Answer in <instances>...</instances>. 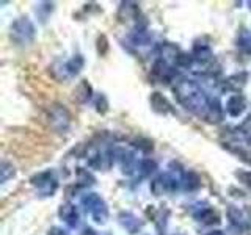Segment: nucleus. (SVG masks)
I'll return each mask as SVG.
<instances>
[{"label": "nucleus", "mask_w": 251, "mask_h": 235, "mask_svg": "<svg viewBox=\"0 0 251 235\" xmlns=\"http://www.w3.org/2000/svg\"><path fill=\"white\" fill-rule=\"evenodd\" d=\"M175 96L185 110L195 115H200L202 118L206 115L210 104V99L200 88V85L193 80H187V78H182V80L176 83Z\"/></svg>", "instance_id": "obj_1"}, {"label": "nucleus", "mask_w": 251, "mask_h": 235, "mask_svg": "<svg viewBox=\"0 0 251 235\" xmlns=\"http://www.w3.org/2000/svg\"><path fill=\"white\" fill-rule=\"evenodd\" d=\"M82 204L86 209V212L93 216L96 223H105L108 218V209L104 199L96 193H88L82 198Z\"/></svg>", "instance_id": "obj_2"}, {"label": "nucleus", "mask_w": 251, "mask_h": 235, "mask_svg": "<svg viewBox=\"0 0 251 235\" xmlns=\"http://www.w3.org/2000/svg\"><path fill=\"white\" fill-rule=\"evenodd\" d=\"M11 39L16 44H30L35 39V25L28 18H19L11 25Z\"/></svg>", "instance_id": "obj_3"}, {"label": "nucleus", "mask_w": 251, "mask_h": 235, "mask_svg": "<svg viewBox=\"0 0 251 235\" xmlns=\"http://www.w3.org/2000/svg\"><path fill=\"white\" fill-rule=\"evenodd\" d=\"M47 121H49L50 129L57 133H65L71 125V115L63 105L53 104L47 110Z\"/></svg>", "instance_id": "obj_4"}, {"label": "nucleus", "mask_w": 251, "mask_h": 235, "mask_svg": "<svg viewBox=\"0 0 251 235\" xmlns=\"http://www.w3.org/2000/svg\"><path fill=\"white\" fill-rule=\"evenodd\" d=\"M30 182L41 196H52L58 188V182H57V177L53 174V171L39 172V174L30 179Z\"/></svg>", "instance_id": "obj_5"}, {"label": "nucleus", "mask_w": 251, "mask_h": 235, "mask_svg": "<svg viewBox=\"0 0 251 235\" xmlns=\"http://www.w3.org/2000/svg\"><path fill=\"white\" fill-rule=\"evenodd\" d=\"M83 65H85V60L82 55H75L74 58L66 61L65 65H60L58 69H52V70H53V75L60 78V80H68V78H73L80 72Z\"/></svg>", "instance_id": "obj_6"}, {"label": "nucleus", "mask_w": 251, "mask_h": 235, "mask_svg": "<svg viewBox=\"0 0 251 235\" xmlns=\"http://www.w3.org/2000/svg\"><path fill=\"white\" fill-rule=\"evenodd\" d=\"M176 75V70L173 69L167 61L159 58L152 66V77L157 78L162 83H170L173 80V77Z\"/></svg>", "instance_id": "obj_7"}, {"label": "nucleus", "mask_w": 251, "mask_h": 235, "mask_svg": "<svg viewBox=\"0 0 251 235\" xmlns=\"http://www.w3.org/2000/svg\"><path fill=\"white\" fill-rule=\"evenodd\" d=\"M245 108H247V102L242 94H232L226 102V112L232 118L240 116L243 112H245Z\"/></svg>", "instance_id": "obj_8"}, {"label": "nucleus", "mask_w": 251, "mask_h": 235, "mask_svg": "<svg viewBox=\"0 0 251 235\" xmlns=\"http://www.w3.org/2000/svg\"><path fill=\"white\" fill-rule=\"evenodd\" d=\"M58 215L69 227H75L78 224V213L75 206H73V204H63L58 210Z\"/></svg>", "instance_id": "obj_9"}, {"label": "nucleus", "mask_w": 251, "mask_h": 235, "mask_svg": "<svg viewBox=\"0 0 251 235\" xmlns=\"http://www.w3.org/2000/svg\"><path fill=\"white\" fill-rule=\"evenodd\" d=\"M118 218H120L121 226L129 234H137L141 229V221L133 213H130V212H123V213H120V216H118Z\"/></svg>", "instance_id": "obj_10"}, {"label": "nucleus", "mask_w": 251, "mask_h": 235, "mask_svg": "<svg viewBox=\"0 0 251 235\" xmlns=\"http://www.w3.org/2000/svg\"><path fill=\"white\" fill-rule=\"evenodd\" d=\"M151 107L154 112L160 113V115H167L170 112H173V108L170 105V102L167 100V97H163L160 93H152L151 94Z\"/></svg>", "instance_id": "obj_11"}, {"label": "nucleus", "mask_w": 251, "mask_h": 235, "mask_svg": "<svg viewBox=\"0 0 251 235\" xmlns=\"http://www.w3.org/2000/svg\"><path fill=\"white\" fill-rule=\"evenodd\" d=\"M193 58H195V61H200V63H204V65H207V63H210L212 60H214V53H212V49L207 44L196 43L193 46Z\"/></svg>", "instance_id": "obj_12"}, {"label": "nucleus", "mask_w": 251, "mask_h": 235, "mask_svg": "<svg viewBox=\"0 0 251 235\" xmlns=\"http://www.w3.org/2000/svg\"><path fill=\"white\" fill-rule=\"evenodd\" d=\"M204 119H206L207 122H214V124H217L223 119V108L217 99L210 100L207 112H206V115H204Z\"/></svg>", "instance_id": "obj_13"}, {"label": "nucleus", "mask_w": 251, "mask_h": 235, "mask_svg": "<svg viewBox=\"0 0 251 235\" xmlns=\"http://www.w3.org/2000/svg\"><path fill=\"white\" fill-rule=\"evenodd\" d=\"M138 6L137 3H132V2H124L120 6V11H118V19L120 21H129V19H138Z\"/></svg>", "instance_id": "obj_14"}, {"label": "nucleus", "mask_w": 251, "mask_h": 235, "mask_svg": "<svg viewBox=\"0 0 251 235\" xmlns=\"http://www.w3.org/2000/svg\"><path fill=\"white\" fill-rule=\"evenodd\" d=\"M247 72H240V74H235V75H231L227 77L225 83H223V88L227 90V91H239L243 88V85L247 83Z\"/></svg>", "instance_id": "obj_15"}, {"label": "nucleus", "mask_w": 251, "mask_h": 235, "mask_svg": "<svg viewBox=\"0 0 251 235\" xmlns=\"http://www.w3.org/2000/svg\"><path fill=\"white\" fill-rule=\"evenodd\" d=\"M91 94H93L91 85L86 80H82L74 90V100L78 102V104H85V102H88L91 99Z\"/></svg>", "instance_id": "obj_16"}, {"label": "nucleus", "mask_w": 251, "mask_h": 235, "mask_svg": "<svg viewBox=\"0 0 251 235\" xmlns=\"http://www.w3.org/2000/svg\"><path fill=\"white\" fill-rule=\"evenodd\" d=\"M193 216L198 219V221L204 223V224H214V223H220L218 215L214 212V209H210L209 206L200 209L198 212H195Z\"/></svg>", "instance_id": "obj_17"}, {"label": "nucleus", "mask_w": 251, "mask_h": 235, "mask_svg": "<svg viewBox=\"0 0 251 235\" xmlns=\"http://www.w3.org/2000/svg\"><path fill=\"white\" fill-rule=\"evenodd\" d=\"M118 157H120V162H121V168L124 172H127V174H132L135 168L138 169L137 166V162H135V157H133L132 152H127V151H118Z\"/></svg>", "instance_id": "obj_18"}, {"label": "nucleus", "mask_w": 251, "mask_h": 235, "mask_svg": "<svg viewBox=\"0 0 251 235\" xmlns=\"http://www.w3.org/2000/svg\"><path fill=\"white\" fill-rule=\"evenodd\" d=\"M227 218L231 219V223L237 227H245L247 226V218L243 215V212L239 210L237 207H229L227 209Z\"/></svg>", "instance_id": "obj_19"}, {"label": "nucleus", "mask_w": 251, "mask_h": 235, "mask_svg": "<svg viewBox=\"0 0 251 235\" xmlns=\"http://www.w3.org/2000/svg\"><path fill=\"white\" fill-rule=\"evenodd\" d=\"M225 147H227L235 155H239L245 163L251 164V149H247V147H243L240 144H231V143H226Z\"/></svg>", "instance_id": "obj_20"}, {"label": "nucleus", "mask_w": 251, "mask_h": 235, "mask_svg": "<svg viewBox=\"0 0 251 235\" xmlns=\"http://www.w3.org/2000/svg\"><path fill=\"white\" fill-rule=\"evenodd\" d=\"M130 41L137 46H146L149 41H151V33L145 28H137L133 33L130 35Z\"/></svg>", "instance_id": "obj_21"}, {"label": "nucleus", "mask_w": 251, "mask_h": 235, "mask_svg": "<svg viewBox=\"0 0 251 235\" xmlns=\"http://www.w3.org/2000/svg\"><path fill=\"white\" fill-rule=\"evenodd\" d=\"M184 187H185V190H188V191L198 190V188L201 187L200 176L196 174V172H193V171H188L185 174V179H184Z\"/></svg>", "instance_id": "obj_22"}, {"label": "nucleus", "mask_w": 251, "mask_h": 235, "mask_svg": "<svg viewBox=\"0 0 251 235\" xmlns=\"http://www.w3.org/2000/svg\"><path fill=\"white\" fill-rule=\"evenodd\" d=\"M237 47L245 53H251V33L243 30L237 38Z\"/></svg>", "instance_id": "obj_23"}, {"label": "nucleus", "mask_w": 251, "mask_h": 235, "mask_svg": "<svg viewBox=\"0 0 251 235\" xmlns=\"http://www.w3.org/2000/svg\"><path fill=\"white\" fill-rule=\"evenodd\" d=\"M155 169H157V164H155V162L151 160V159L141 160L140 164H138V171L141 172V176H151Z\"/></svg>", "instance_id": "obj_24"}, {"label": "nucleus", "mask_w": 251, "mask_h": 235, "mask_svg": "<svg viewBox=\"0 0 251 235\" xmlns=\"http://www.w3.org/2000/svg\"><path fill=\"white\" fill-rule=\"evenodd\" d=\"M0 174H2L0 176V180H2V184H5L8 179L14 177V174H16L14 166L8 162H2V164H0Z\"/></svg>", "instance_id": "obj_25"}, {"label": "nucleus", "mask_w": 251, "mask_h": 235, "mask_svg": "<svg viewBox=\"0 0 251 235\" xmlns=\"http://www.w3.org/2000/svg\"><path fill=\"white\" fill-rule=\"evenodd\" d=\"M193 61H195L193 55H188V53H179L175 63H176V65H177L179 68H190V66L193 65Z\"/></svg>", "instance_id": "obj_26"}, {"label": "nucleus", "mask_w": 251, "mask_h": 235, "mask_svg": "<svg viewBox=\"0 0 251 235\" xmlns=\"http://www.w3.org/2000/svg\"><path fill=\"white\" fill-rule=\"evenodd\" d=\"M77 176H78V182H80V185H93L94 184V177L83 168L77 169Z\"/></svg>", "instance_id": "obj_27"}, {"label": "nucleus", "mask_w": 251, "mask_h": 235, "mask_svg": "<svg viewBox=\"0 0 251 235\" xmlns=\"http://www.w3.org/2000/svg\"><path fill=\"white\" fill-rule=\"evenodd\" d=\"M133 146L141 149V151H145V152H149V151H152V141H149L146 138H140V140H135V143H133Z\"/></svg>", "instance_id": "obj_28"}, {"label": "nucleus", "mask_w": 251, "mask_h": 235, "mask_svg": "<svg viewBox=\"0 0 251 235\" xmlns=\"http://www.w3.org/2000/svg\"><path fill=\"white\" fill-rule=\"evenodd\" d=\"M98 50L100 55H105L107 50H108V41H107V38L105 35H100L99 39H98Z\"/></svg>", "instance_id": "obj_29"}, {"label": "nucleus", "mask_w": 251, "mask_h": 235, "mask_svg": "<svg viewBox=\"0 0 251 235\" xmlns=\"http://www.w3.org/2000/svg\"><path fill=\"white\" fill-rule=\"evenodd\" d=\"M96 107H98V112L99 113H105L107 110H108V104H107V99H105V96H100L98 97V100H96Z\"/></svg>", "instance_id": "obj_30"}, {"label": "nucleus", "mask_w": 251, "mask_h": 235, "mask_svg": "<svg viewBox=\"0 0 251 235\" xmlns=\"http://www.w3.org/2000/svg\"><path fill=\"white\" fill-rule=\"evenodd\" d=\"M237 177H240L242 182L251 188V172H237Z\"/></svg>", "instance_id": "obj_31"}, {"label": "nucleus", "mask_w": 251, "mask_h": 235, "mask_svg": "<svg viewBox=\"0 0 251 235\" xmlns=\"http://www.w3.org/2000/svg\"><path fill=\"white\" fill-rule=\"evenodd\" d=\"M240 130H248V132H251V115L247 118V121L240 125Z\"/></svg>", "instance_id": "obj_32"}, {"label": "nucleus", "mask_w": 251, "mask_h": 235, "mask_svg": "<svg viewBox=\"0 0 251 235\" xmlns=\"http://www.w3.org/2000/svg\"><path fill=\"white\" fill-rule=\"evenodd\" d=\"M47 235H66V232L63 231V229H60V227H52Z\"/></svg>", "instance_id": "obj_33"}, {"label": "nucleus", "mask_w": 251, "mask_h": 235, "mask_svg": "<svg viewBox=\"0 0 251 235\" xmlns=\"http://www.w3.org/2000/svg\"><path fill=\"white\" fill-rule=\"evenodd\" d=\"M82 235H98V234L94 232V229H91V227H86V229L82 232Z\"/></svg>", "instance_id": "obj_34"}, {"label": "nucleus", "mask_w": 251, "mask_h": 235, "mask_svg": "<svg viewBox=\"0 0 251 235\" xmlns=\"http://www.w3.org/2000/svg\"><path fill=\"white\" fill-rule=\"evenodd\" d=\"M209 235H223L222 232H220V231H215V232H210Z\"/></svg>", "instance_id": "obj_35"}, {"label": "nucleus", "mask_w": 251, "mask_h": 235, "mask_svg": "<svg viewBox=\"0 0 251 235\" xmlns=\"http://www.w3.org/2000/svg\"><path fill=\"white\" fill-rule=\"evenodd\" d=\"M248 5H250V10H251V2H250V3H248Z\"/></svg>", "instance_id": "obj_36"}, {"label": "nucleus", "mask_w": 251, "mask_h": 235, "mask_svg": "<svg viewBox=\"0 0 251 235\" xmlns=\"http://www.w3.org/2000/svg\"><path fill=\"white\" fill-rule=\"evenodd\" d=\"M179 235H184V234H179Z\"/></svg>", "instance_id": "obj_37"}]
</instances>
